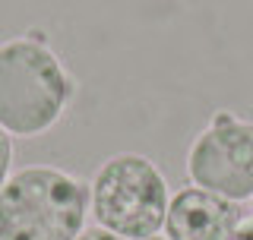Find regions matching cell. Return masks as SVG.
Listing matches in <instances>:
<instances>
[{
    "label": "cell",
    "instance_id": "cell-10",
    "mask_svg": "<svg viewBox=\"0 0 253 240\" xmlns=\"http://www.w3.org/2000/svg\"><path fill=\"white\" fill-rule=\"evenodd\" d=\"M250 215H253V199H250Z\"/></svg>",
    "mask_w": 253,
    "mask_h": 240
},
{
    "label": "cell",
    "instance_id": "cell-5",
    "mask_svg": "<svg viewBox=\"0 0 253 240\" xmlns=\"http://www.w3.org/2000/svg\"><path fill=\"white\" fill-rule=\"evenodd\" d=\"M241 225V202H231V199L190 183L171 193L162 234L168 240H228Z\"/></svg>",
    "mask_w": 253,
    "mask_h": 240
},
{
    "label": "cell",
    "instance_id": "cell-4",
    "mask_svg": "<svg viewBox=\"0 0 253 240\" xmlns=\"http://www.w3.org/2000/svg\"><path fill=\"white\" fill-rule=\"evenodd\" d=\"M187 177L193 187L231 202L253 199V120L215 111L187 149Z\"/></svg>",
    "mask_w": 253,
    "mask_h": 240
},
{
    "label": "cell",
    "instance_id": "cell-3",
    "mask_svg": "<svg viewBox=\"0 0 253 240\" xmlns=\"http://www.w3.org/2000/svg\"><path fill=\"white\" fill-rule=\"evenodd\" d=\"M168 202V177L139 152H117L105 158L89 180V215L95 225L126 240L162 234Z\"/></svg>",
    "mask_w": 253,
    "mask_h": 240
},
{
    "label": "cell",
    "instance_id": "cell-9",
    "mask_svg": "<svg viewBox=\"0 0 253 240\" xmlns=\"http://www.w3.org/2000/svg\"><path fill=\"white\" fill-rule=\"evenodd\" d=\"M149 240H168V237H165V234H155V237H149Z\"/></svg>",
    "mask_w": 253,
    "mask_h": 240
},
{
    "label": "cell",
    "instance_id": "cell-8",
    "mask_svg": "<svg viewBox=\"0 0 253 240\" xmlns=\"http://www.w3.org/2000/svg\"><path fill=\"white\" fill-rule=\"evenodd\" d=\"M228 240H253V218H250V221H244V225L237 228Z\"/></svg>",
    "mask_w": 253,
    "mask_h": 240
},
{
    "label": "cell",
    "instance_id": "cell-1",
    "mask_svg": "<svg viewBox=\"0 0 253 240\" xmlns=\"http://www.w3.org/2000/svg\"><path fill=\"white\" fill-rule=\"evenodd\" d=\"M76 98V79L44 32L0 41V126L16 139H35L63 120Z\"/></svg>",
    "mask_w": 253,
    "mask_h": 240
},
{
    "label": "cell",
    "instance_id": "cell-6",
    "mask_svg": "<svg viewBox=\"0 0 253 240\" xmlns=\"http://www.w3.org/2000/svg\"><path fill=\"white\" fill-rule=\"evenodd\" d=\"M10 167H13V136L0 126V187L6 183V177H10Z\"/></svg>",
    "mask_w": 253,
    "mask_h": 240
},
{
    "label": "cell",
    "instance_id": "cell-2",
    "mask_svg": "<svg viewBox=\"0 0 253 240\" xmlns=\"http://www.w3.org/2000/svg\"><path fill=\"white\" fill-rule=\"evenodd\" d=\"M89 218V183L54 164L13 171L0 187V240H76Z\"/></svg>",
    "mask_w": 253,
    "mask_h": 240
},
{
    "label": "cell",
    "instance_id": "cell-7",
    "mask_svg": "<svg viewBox=\"0 0 253 240\" xmlns=\"http://www.w3.org/2000/svg\"><path fill=\"white\" fill-rule=\"evenodd\" d=\"M76 240H126V237H117V234H111V231H105V228L92 225V228H85Z\"/></svg>",
    "mask_w": 253,
    "mask_h": 240
}]
</instances>
